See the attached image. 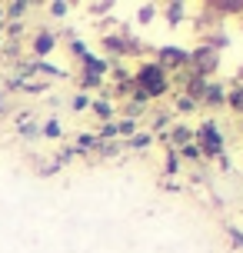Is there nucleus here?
<instances>
[{
	"label": "nucleus",
	"instance_id": "24",
	"mask_svg": "<svg viewBox=\"0 0 243 253\" xmlns=\"http://www.w3.org/2000/svg\"><path fill=\"white\" fill-rule=\"evenodd\" d=\"M114 10V3L110 0H100V3H87V13H93V17H100V13H110Z\"/></svg>",
	"mask_w": 243,
	"mask_h": 253
},
{
	"label": "nucleus",
	"instance_id": "5",
	"mask_svg": "<svg viewBox=\"0 0 243 253\" xmlns=\"http://www.w3.org/2000/svg\"><path fill=\"white\" fill-rule=\"evenodd\" d=\"M27 43H30V53H34V60H43V57H50V53L57 50L60 37H57L53 30H47V27H43V30H34Z\"/></svg>",
	"mask_w": 243,
	"mask_h": 253
},
{
	"label": "nucleus",
	"instance_id": "20",
	"mask_svg": "<svg viewBox=\"0 0 243 253\" xmlns=\"http://www.w3.org/2000/svg\"><path fill=\"white\" fill-rule=\"evenodd\" d=\"M47 10H50V17L64 20L67 13H70V3H67V0H53V3H47Z\"/></svg>",
	"mask_w": 243,
	"mask_h": 253
},
{
	"label": "nucleus",
	"instance_id": "11",
	"mask_svg": "<svg viewBox=\"0 0 243 253\" xmlns=\"http://www.w3.org/2000/svg\"><path fill=\"white\" fill-rule=\"evenodd\" d=\"M17 133H20L24 140H37L40 137V120L30 117V114H20L17 117Z\"/></svg>",
	"mask_w": 243,
	"mask_h": 253
},
{
	"label": "nucleus",
	"instance_id": "6",
	"mask_svg": "<svg viewBox=\"0 0 243 253\" xmlns=\"http://www.w3.org/2000/svg\"><path fill=\"white\" fill-rule=\"evenodd\" d=\"M157 140L163 143L166 150H180V147H187V143L193 140V126L190 124H170Z\"/></svg>",
	"mask_w": 243,
	"mask_h": 253
},
{
	"label": "nucleus",
	"instance_id": "19",
	"mask_svg": "<svg viewBox=\"0 0 243 253\" xmlns=\"http://www.w3.org/2000/svg\"><path fill=\"white\" fill-rule=\"evenodd\" d=\"M157 17V3H140L137 7V24H150Z\"/></svg>",
	"mask_w": 243,
	"mask_h": 253
},
{
	"label": "nucleus",
	"instance_id": "4",
	"mask_svg": "<svg viewBox=\"0 0 243 253\" xmlns=\"http://www.w3.org/2000/svg\"><path fill=\"white\" fill-rule=\"evenodd\" d=\"M157 63L166 70V77L170 74H187V63H190V53L183 50V47H173V43H166V47H160L157 50Z\"/></svg>",
	"mask_w": 243,
	"mask_h": 253
},
{
	"label": "nucleus",
	"instance_id": "13",
	"mask_svg": "<svg viewBox=\"0 0 243 253\" xmlns=\"http://www.w3.org/2000/svg\"><path fill=\"white\" fill-rule=\"evenodd\" d=\"M154 133H150V130H137V133H133V137L127 140V147L130 150H150V147H154Z\"/></svg>",
	"mask_w": 243,
	"mask_h": 253
},
{
	"label": "nucleus",
	"instance_id": "15",
	"mask_svg": "<svg viewBox=\"0 0 243 253\" xmlns=\"http://www.w3.org/2000/svg\"><path fill=\"white\" fill-rule=\"evenodd\" d=\"M77 84H80V93H93V90H100L103 84H107V77H93V74H83V70H80Z\"/></svg>",
	"mask_w": 243,
	"mask_h": 253
},
{
	"label": "nucleus",
	"instance_id": "23",
	"mask_svg": "<svg viewBox=\"0 0 243 253\" xmlns=\"http://www.w3.org/2000/svg\"><path fill=\"white\" fill-rule=\"evenodd\" d=\"M177 157H180V160H200V150H197V143L190 140L187 147H180V150H177Z\"/></svg>",
	"mask_w": 243,
	"mask_h": 253
},
{
	"label": "nucleus",
	"instance_id": "26",
	"mask_svg": "<svg viewBox=\"0 0 243 253\" xmlns=\"http://www.w3.org/2000/svg\"><path fill=\"white\" fill-rule=\"evenodd\" d=\"M227 233H230V240L243 250V233H240V230H237V227H227Z\"/></svg>",
	"mask_w": 243,
	"mask_h": 253
},
{
	"label": "nucleus",
	"instance_id": "25",
	"mask_svg": "<svg viewBox=\"0 0 243 253\" xmlns=\"http://www.w3.org/2000/svg\"><path fill=\"white\" fill-rule=\"evenodd\" d=\"M80 153L74 150V147H64V153H57V160H53V164L57 167H64V164H70V160H77Z\"/></svg>",
	"mask_w": 243,
	"mask_h": 253
},
{
	"label": "nucleus",
	"instance_id": "22",
	"mask_svg": "<svg viewBox=\"0 0 243 253\" xmlns=\"http://www.w3.org/2000/svg\"><path fill=\"white\" fill-rule=\"evenodd\" d=\"M90 100H93L90 93H74V100H70V107H74L77 114H83V110H90Z\"/></svg>",
	"mask_w": 243,
	"mask_h": 253
},
{
	"label": "nucleus",
	"instance_id": "14",
	"mask_svg": "<svg viewBox=\"0 0 243 253\" xmlns=\"http://www.w3.org/2000/svg\"><path fill=\"white\" fill-rule=\"evenodd\" d=\"M210 7L220 17H237V13H243V0H220V3H210Z\"/></svg>",
	"mask_w": 243,
	"mask_h": 253
},
{
	"label": "nucleus",
	"instance_id": "7",
	"mask_svg": "<svg viewBox=\"0 0 243 253\" xmlns=\"http://www.w3.org/2000/svg\"><path fill=\"white\" fill-rule=\"evenodd\" d=\"M200 103H206V107H227V84H220V80H206Z\"/></svg>",
	"mask_w": 243,
	"mask_h": 253
},
{
	"label": "nucleus",
	"instance_id": "3",
	"mask_svg": "<svg viewBox=\"0 0 243 253\" xmlns=\"http://www.w3.org/2000/svg\"><path fill=\"white\" fill-rule=\"evenodd\" d=\"M190 53V63H187V70L197 77H203V80H213V74L220 70V53L213 47H206V43H197Z\"/></svg>",
	"mask_w": 243,
	"mask_h": 253
},
{
	"label": "nucleus",
	"instance_id": "16",
	"mask_svg": "<svg viewBox=\"0 0 243 253\" xmlns=\"http://www.w3.org/2000/svg\"><path fill=\"white\" fill-rule=\"evenodd\" d=\"M40 137H47V140H60V137H64V124H60L57 117L43 120V124H40Z\"/></svg>",
	"mask_w": 243,
	"mask_h": 253
},
{
	"label": "nucleus",
	"instance_id": "8",
	"mask_svg": "<svg viewBox=\"0 0 243 253\" xmlns=\"http://www.w3.org/2000/svg\"><path fill=\"white\" fill-rule=\"evenodd\" d=\"M90 114L100 117V124H110V120H117V100H110L107 93L103 97H93L90 100Z\"/></svg>",
	"mask_w": 243,
	"mask_h": 253
},
{
	"label": "nucleus",
	"instance_id": "10",
	"mask_svg": "<svg viewBox=\"0 0 243 253\" xmlns=\"http://www.w3.org/2000/svg\"><path fill=\"white\" fill-rule=\"evenodd\" d=\"M34 10V3H27V0H13V3H3V20H10V24H20L27 13Z\"/></svg>",
	"mask_w": 243,
	"mask_h": 253
},
{
	"label": "nucleus",
	"instance_id": "9",
	"mask_svg": "<svg viewBox=\"0 0 243 253\" xmlns=\"http://www.w3.org/2000/svg\"><path fill=\"white\" fill-rule=\"evenodd\" d=\"M157 10H163V20L170 27H180L187 20V3H180V0H170V3H157Z\"/></svg>",
	"mask_w": 243,
	"mask_h": 253
},
{
	"label": "nucleus",
	"instance_id": "1",
	"mask_svg": "<svg viewBox=\"0 0 243 253\" xmlns=\"http://www.w3.org/2000/svg\"><path fill=\"white\" fill-rule=\"evenodd\" d=\"M133 84H137L150 100H157V97H163L166 90H170V77H166V70L157 60H140L133 67Z\"/></svg>",
	"mask_w": 243,
	"mask_h": 253
},
{
	"label": "nucleus",
	"instance_id": "21",
	"mask_svg": "<svg viewBox=\"0 0 243 253\" xmlns=\"http://www.w3.org/2000/svg\"><path fill=\"white\" fill-rule=\"evenodd\" d=\"M173 107H177L180 114H193V110H197L200 103H193L190 97H183V93H177V100H173Z\"/></svg>",
	"mask_w": 243,
	"mask_h": 253
},
{
	"label": "nucleus",
	"instance_id": "12",
	"mask_svg": "<svg viewBox=\"0 0 243 253\" xmlns=\"http://www.w3.org/2000/svg\"><path fill=\"white\" fill-rule=\"evenodd\" d=\"M114 130H117V140H130L137 130H140V120H127V117H117L114 120Z\"/></svg>",
	"mask_w": 243,
	"mask_h": 253
},
{
	"label": "nucleus",
	"instance_id": "17",
	"mask_svg": "<svg viewBox=\"0 0 243 253\" xmlns=\"http://www.w3.org/2000/svg\"><path fill=\"white\" fill-rule=\"evenodd\" d=\"M227 107H230L233 114H240V117H243V87H240V84L227 87Z\"/></svg>",
	"mask_w": 243,
	"mask_h": 253
},
{
	"label": "nucleus",
	"instance_id": "2",
	"mask_svg": "<svg viewBox=\"0 0 243 253\" xmlns=\"http://www.w3.org/2000/svg\"><path fill=\"white\" fill-rule=\"evenodd\" d=\"M193 143H197L200 157H206V160H217V157H223V150H227V143H223V130H220V124H217V120H210V117L193 126Z\"/></svg>",
	"mask_w": 243,
	"mask_h": 253
},
{
	"label": "nucleus",
	"instance_id": "18",
	"mask_svg": "<svg viewBox=\"0 0 243 253\" xmlns=\"http://www.w3.org/2000/svg\"><path fill=\"white\" fill-rule=\"evenodd\" d=\"M180 164H183V160L177 157V150H166V160H163V173H166V177H177V173H180Z\"/></svg>",
	"mask_w": 243,
	"mask_h": 253
}]
</instances>
